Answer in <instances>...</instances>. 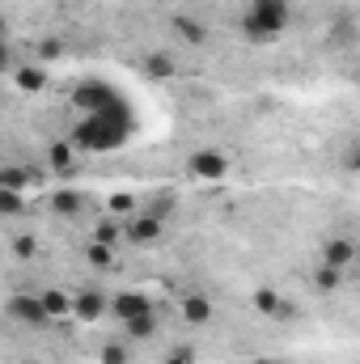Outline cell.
I'll list each match as a JSON object with an SVG mask.
<instances>
[{"label":"cell","mask_w":360,"mask_h":364,"mask_svg":"<svg viewBox=\"0 0 360 364\" xmlns=\"http://www.w3.org/2000/svg\"><path fill=\"white\" fill-rule=\"evenodd\" d=\"M132 132V119H115V114H85L77 127H73V149L77 153H110L127 140Z\"/></svg>","instance_id":"1"},{"label":"cell","mask_w":360,"mask_h":364,"mask_svg":"<svg viewBox=\"0 0 360 364\" xmlns=\"http://www.w3.org/2000/svg\"><path fill=\"white\" fill-rule=\"evenodd\" d=\"M292 21V4L288 0H250L246 17H242V34L250 43H271L288 30Z\"/></svg>","instance_id":"2"},{"label":"cell","mask_w":360,"mask_h":364,"mask_svg":"<svg viewBox=\"0 0 360 364\" xmlns=\"http://www.w3.org/2000/svg\"><path fill=\"white\" fill-rule=\"evenodd\" d=\"M73 106H77L81 114H115V119H132L123 93L110 90L106 81H81V85L73 90Z\"/></svg>","instance_id":"3"},{"label":"cell","mask_w":360,"mask_h":364,"mask_svg":"<svg viewBox=\"0 0 360 364\" xmlns=\"http://www.w3.org/2000/svg\"><path fill=\"white\" fill-rule=\"evenodd\" d=\"M4 314L17 322V326H26V331H43L51 318H47V309H43V301L38 296H30V292H13L9 301H4Z\"/></svg>","instance_id":"4"},{"label":"cell","mask_w":360,"mask_h":364,"mask_svg":"<svg viewBox=\"0 0 360 364\" xmlns=\"http://www.w3.org/2000/svg\"><path fill=\"white\" fill-rule=\"evenodd\" d=\"M123 237L132 242V246H153V242H162V233H166V220L162 216H153V212H132V216H123Z\"/></svg>","instance_id":"5"},{"label":"cell","mask_w":360,"mask_h":364,"mask_svg":"<svg viewBox=\"0 0 360 364\" xmlns=\"http://www.w3.org/2000/svg\"><path fill=\"white\" fill-rule=\"evenodd\" d=\"M186 170L199 182H221L229 174V157H225V149H195L186 157Z\"/></svg>","instance_id":"6"},{"label":"cell","mask_w":360,"mask_h":364,"mask_svg":"<svg viewBox=\"0 0 360 364\" xmlns=\"http://www.w3.org/2000/svg\"><path fill=\"white\" fill-rule=\"evenodd\" d=\"M110 314H115L119 322H132V318H144V314H153V301H149L144 292L127 288V292H119V296L110 301Z\"/></svg>","instance_id":"7"},{"label":"cell","mask_w":360,"mask_h":364,"mask_svg":"<svg viewBox=\"0 0 360 364\" xmlns=\"http://www.w3.org/2000/svg\"><path fill=\"white\" fill-rule=\"evenodd\" d=\"M106 309H110V301H106L97 288H81V292L73 296V318H77V322H97V318H106Z\"/></svg>","instance_id":"8"},{"label":"cell","mask_w":360,"mask_h":364,"mask_svg":"<svg viewBox=\"0 0 360 364\" xmlns=\"http://www.w3.org/2000/svg\"><path fill=\"white\" fill-rule=\"evenodd\" d=\"M322 263L348 272V267L356 263V242H352V237H327V242H322Z\"/></svg>","instance_id":"9"},{"label":"cell","mask_w":360,"mask_h":364,"mask_svg":"<svg viewBox=\"0 0 360 364\" xmlns=\"http://www.w3.org/2000/svg\"><path fill=\"white\" fill-rule=\"evenodd\" d=\"M170 26H174V34H179L182 43H191V47H203V43H208V26H203L195 13H174Z\"/></svg>","instance_id":"10"},{"label":"cell","mask_w":360,"mask_h":364,"mask_svg":"<svg viewBox=\"0 0 360 364\" xmlns=\"http://www.w3.org/2000/svg\"><path fill=\"white\" fill-rule=\"evenodd\" d=\"M182 322L208 326V322H212V301H208L203 292H186V296H182Z\"/></svg>","instance_id":"11"},{"label":"cell","mask_w":360,"mask_h":364,"mask_svg":"<svg viewBox=\"0 0 360 364\" xmlns=\"http://www.w3.org/2000/svg\"><path fill=\"white\" fill-rule=\"evenodd\" d=\"M34 182H38V170H26V166H4L0 170V191L26 195V186H34Z\"/></svg>","instance_id":"12"},{"label":"cell","mask_w":360,"mask_h":364,"mask_svg":"<svg viewBox=\"0 0 360 364\" xmlns=\"http://www.w3.org/2000/svg\"><path fill=\"white\" fill-rule=\"evenodd\" d=\"M51 212L64 216V220H77V216L85 212V195H77V191H55V195H51Z\"/></svg>","instance_id":"13"},{"label":"cell","mask_w":360,"mask_h":364,"mask_svg":"<svg viewBox=\"0 0 360 364\" xmlns=\"http://www.w3.org/2000/svg\"><path fill=\"white\" fill-rule=\"evenodd\" d=\"M38 301H43V309H47V318H51V322L73 318V296H68V292L51 288V292H38Z\"/></svg>","instance_id":"14"},{"label":"cell","mask_w":360,"mask_h":364,"mask_svg":"<svg viewBox=\"0 0 360 364\" xmlns=\"http://www.w3.org/2000/svg\"><path fill=\"white\" fill-rule=\"evenodd\" d=\"M157 331H162V318H157V309H153V314H144V318H132V322H123V335H127V339H136V343L153 339Z\"/></svg>","instance_id":"15"},{"label":"cell","mask_w":360,"mask_h":364,"mask_svg":"<svg viewBox=\"0 0 360 364\" xmlns=\"http://www.w3.org/2000/svg\"><path fill=\"white\" fill-rule=\"evenodd\" d=\"M174 73H179V68H174V60H170L166 51H149V55H144V77H149V81H170Z\"/></svg>","instance_id":"16"},{"label":"cell","mask_w":360,"mask_h":364,"mask_svg":"<svg viewBox=\"0 0 360 364\" xmlns=\"http://www.w3.org/2000/svg\"><path fill=\"white\" fill-rule=\"evenodd\" d=\"M13 77H17L13 85H17V90H26V93H38L43 85H47V68H43V64H26V68H17Z\"/></svg>","instance_id":"17"},{"label":"cell","mask_w":360,"mask_h":364,"mask_svg":"<svg viewBox=\"0 0 360 364\" xmlns=\"http://www.w3.org/2000/svg\"><path fill=\"white\" fill-rule=\"evenodd\" d=\"M73 157H77V149H73L68 140H55V144L47 149V161H51V170H55V174L73 170Z\"/></svg>","instance_id":"18"},{"label":"cell","mask_w":360,"mask_h":364,"mask_svg":"<svg viewBox=\"0 0 360 364\" xmlns=\"http://www.w3.org/2000/svg\"><path fill=\"white\" fill-rule=\"evenodd\" d=\"M314 288H318V292H339V288H344V272L322 263V267L314 272Z\"/></svg>","instance_id":"19"},{"label":"cell","mask_w":360,"mask_h":364,"mask_svg":"<svg viewBox=\"0 0 360 364\" xmlns=\"http://www.w3.org/2000/svg\"><path fill=\"white\" fill-rule=\"evenodd\" d=\"M275 305H280V292H275L271 284H259V288H255V309H259L263 318H271V314H275Z\"/></svg>","instance_id":"20"},{"label":"cell","mask_w":360,"mask_h":364,"mask_svg":"<svg viewBox=\"0 0 360 364\" xmlns=\"http://www.w3.org/2000/svg\"><path fill=\"white\" fill-rule=\"evenodd\" d=\"M85 259H90V267H110V263H115V250H110L106 242H90V246H85Z\"/></svg>","instance_id":"21"},{"label":"cell","mask_w":360,"mask_h":364,"mask_svg":"<svg viewBox=\"0 0 360 364\" xmlns=\"http://www.w3.org/2000/svg\"><path fill=\"white\" fill-rule=\"evenodd\" d=\"M38 255V237H30V233H21V237H13V259H21V263H30Z\"/></svg>","instance_id":"22"},{"label":"cell","mask_w":360,"mask_h":364,"mask_svg":"<svg viewBox=\"0 0 360 364\" xmlns=\"http://www.w3.org/2000/svg\"><path fill=\"white\" fill-rule=\"evenodd\" d=\"M21 212H26V195L0 191V216H21Z\"/></svg>","instance_id":"23"},{"label":"cell","mask_w":360,"mask_h":364,"mask_svg":"<svg viewBox=\"0 0 360 364\" xmlns=\"http://www.w3.org/2000/svg\"><path fill=\"white\" fill-rule=\"evenodd\" d=\"M127 360H132V352L123 343H106L102 348V364H127Z\"/></svg>","instance_id":"24"},{"label":"cell","mask_w":360,"mask_h":364,"mask_svg":"<svg viewBox=\"0 0 360 364\" xmlns=\"http://www.w3.org/2000/svg\"><path fill=\"white\" fill-rule=\"evenodd\" d=\"M162 364H195V348H186V343H179V348H174V352H170V356H166Z\"/></svg>","instance_id":"25"},{"label":"cell","mask_w":360,"mask_h":364,"mask_svg":"<svg viewBox=\"0 0 360 364\" xmlns=\"http://www.w3.org/2000/svg\"><path fill=\"white\" fill-rule=\"evenodd\" d=\"M60 51H64L60 38H43V43H38V55H43V60H60Z\"/></svg>","instance_id":"26"},{"label":"cell","mask_w":360,"mask_h":364,"mask_svg":"<svg viewBox=\"0 0 360 364\" xmlns=\"http://www.w3.org/2000/svg\"><path fill=\"white\" fill-rule=\"evenodd\" d=\"M9 68H13V47H9V43L0 38V77H4Z\"/></svg>","instance_id":"27"},{"label":"cell","mask_w":360,"mask_h":364,"mask_svg":"<svg viewBox=\"0 0 360 364\" xmlns=\"http://www.w3.org/2000/svg\"><path fill=\"white\" fill-rule=\"evenodd\" d=\"M132 208H136L132 195H115V199H110V212H132Z\"/></svg>","instance_id":"28"},{"label":"cell","mask_w":360,"mask_h":364,"mask_svg":"<svg viewBox=\"0 0 360 364\" xmlns=\"http://www.w3.org/2000/svg\"><path fill=\"white\" fill-rule=\"evenodd\" d=\"M250 364H284V360H271V356H259V360H250Z\"/></svg>","instance_id":"29"},{"label":"cell","mask_w":360,"mask_h":364,"mask_svg":"<svg viewBox=\"0 0 360 364\" xmlns=\"http://www.w3.org/2000/svg\"><path fill=\"white\" fill-rule=\"evenodd\" d=\"M21 364H38V360H21Z\"/></svg>","instance_id":"30"}]
</instances>
